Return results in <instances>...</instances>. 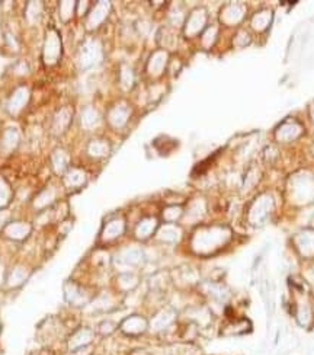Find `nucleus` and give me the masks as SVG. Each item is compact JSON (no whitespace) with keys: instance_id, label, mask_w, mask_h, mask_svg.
<instances>
[{"instance_id":"f257e3e1","label":"nucleus","mask_w":314,"mask_h":355,"mask_svg":"<svg viewBox=\"0 0 314 355\" xmlns=\"http://www.w3.org/2000/svg\"><path fill=\"white\" fill-rule=\"evenodd\" d=\"M94 332L91 327L82 326L76 330H73L71 333L67 335L65 338V350L68 354H76L80 353L83 350H88L91 347V344L94 342Z\"/></svg>"},{"instance_id":"423d86ee","label":"nucleus","mask_w":314,"mask_h":355,"mask_svg":"<svg viewBox=\"0 0 314 355\" xmlns=\"http://www.w3.org/2000/svg\"><path fill=\"white\" fill-rule=\"evenodd\" d=\"M64 187L67 190H77L85 184V175L80 169H67L63 176Z\"/></svg>"},{"instance_id":"1a4fd4ad","label":"nucleus","mask_w":314,"mask_h":355,"mask_svg":"<svg viewBox=\"0 0 314 355\" xmlns=\"http://www.w3.org/2000/svg\"><path fill=\"white\" fill-rule=\"evenodd\" d=\"M28 271L22 266H18L10 272V275H7V283H10L12 287H19L28 280Z\"/></svg>"},{"instance_id":"9d476101","label":"nucleus","mask_w":314,"mask_h":355,"mask_svg":"<svg viewBox=\"0 0 314 355\" xmlns=\"http://www.w3.org/2000/svg\"><path fill=\"white\" fill-rule=\"evenodd\" d=\"M249 330H251V322L246 319V321H240V322H234L233 324H230L228 327H225L222 330V335H245Z\"/></svg>"},{"instance_id":"0eeeda50","label":"nucleus","mask_w":314,"mask_h":355,"mask_svg":"<svg viewBox=\"0 0 314 355\" xmlns=\"http://www.w3.org/2000/svg\"><path fill=\"white\" fill-rule=\"evenodd\" d=\"M70 121H71V112H70V109L67 106H64L60 111L56 112L54 121H53V129H54L56 132L63 134L64 131L67 129V127H68Z\"/></svg>"},{"instance_id":"39448f33","label":"nucleus","mask_w":314,"mask_h":355,"mask_svg":"<svg viewBox=\"0 0 314 355\" xmlns=\"http://www.w3.org/2000/svg\"><path fill=\"white\" fill-rule=\"evenodd\" d=\"M64 300L68 303V304H79L80 303V300L83 298V290H82V287L74 281V280H68V281H65V284H64Z\"/></svg>"},{"instance_id":"f03ea898","label":"nucleus","mask_w":314,"mask_h":355,"mask_svg":"<svg viewBox=\"0 0 314 355\" xmlns=\"http://www.w3.org/2000/svg\"><path fill=\"white\" fill-rule=\"evenodd\" d=\"M62 57V39L57 30H50L45 35L42 59L48 65H53Z\"/></svg>"},{"instance_id":"ddd939ff","label":"nucleus","mask_w":314,"mask_h":355,"mask_svg":"<svg viewBox=\"0 0 314 355\" xmlns=\"http://www.w3.org/2000/svg\"><path fill=\"white\" fill-rule=\"evenodd\" d=\"M155 227H156V223L153 220H143L140 225H138V236L140 237H149L153 231H155Z\"/></svg>"},{"instance_id":"20e7f679","label":"nucleus","mask_w":314,"mask_h":355,"mask_svg":"<svg viewBox=\"0 0 314 355\" xmlns=\"http://www.w3.org/2000/svg\"><path fill=\"white\" fill-rule=\"evenodd\" d=\"M146 329H147V322H146V319H143L140 316H131L121 324V330L124 332V335H128V336L141 335L146 332Z\"/></svg>"},{"instance_id":"7ed1b4c3","label":"nucleus","mask_w":314,"mask_h":355,"mask_svg":"<svg viewBox=\"0 0 314 355\" xmlns=\"http://www.w3.org/2000/svg\"><path fill=\"white\" fill-rule=\"evenodd\" d=\"M31 230L32 226L27 222H12L6 226L4 233L9 239L15 242H22L31 234Z\"/></svg>"},{"instance_id":"f8f14e48","label":"nucleus","mask_w":314,"mask_h":355,"mask_svg":"<svg viewBox=\"0 0 314 355\" xmlns=\"http://www.w3.org/2000/svg\"><path fill=\"white\" fill-rule=\"evenodd\" d=\"M123 223L120 222H111L109 225H106L105 230H103V236L108 239H114L117 236H120L123 233Z\"/></svg>"},{"instance_id":"6e6552de","label":"nucleus","mask_w":314,"mask_h":355,"mask_svg":"<svg viewBox=\"0 0 314 355\" xmlns=\"http://www.w3.org/2000/svg\"><path fill=\"white\" fill-rule=\"evenodd\" d=\"M54 191L51 190H44L41 194L36 195V198L33 199V207L36 210H45L48 207H51L53 201H54Z\"/></svg>"},{"instance_id":"9b49d317","label":"nucleus","mask_w":314,"mask_h":355,"mask_svg":"<svg viewBox=\"0 0 314 355\" xmlns=\"http://www.w3.org/2000/svg\"><path fill=\"white\" fill-rule=\"evenodd\" d=\"M67 164H68V156L63 150H57L53 155V166L56 169V172L59 173H65L67 170Z\"/></svg>"}]
</instances>
